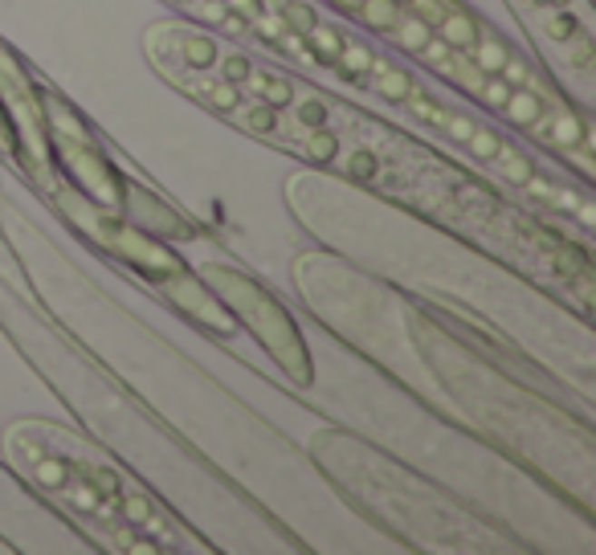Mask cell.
I'll use <instances>...</instances> for the list:
<instances>
[{"mask_svg":"<svg viewBox=\"0 0 596 555\" xmlns=\"http://www.w3.org/2000/svg\"><path fill=\"white\" fill-rule=\"evenodd\" d=\"M139 49L163 86L209 119L380 209L457 237L552 307L580 323L592 318V237L527 209L437 139L176 13L147 24Z\"/></svg>","mask_w":596,"mask_h":555,"instance_id":"obj_1","label":"cell"},{"mask_svg":"<svg viewBox=\"0 0 596 555\" xmlns=\"http://www.w3.org/2000/svg\"><path fill=\"white\" fill-rule=\"evenodd\" d=\"M307 310L351 351L396 380L441 421L503 449L511 462L588 514L572 473L592 478V413L568 408V388L474 302L408 290L343 253L307 249L290 266Z\"/></svg>","mask_w":596,"mask_h":555,"instance_id":"obj_2","label":"cell"},{"mask_svg":"<svg viewBox=\"0 0 596 555\" xmlns=\"http://www.w3.org/2000/svg\"><path fill=\"white\" fill-rule=\"evenodd\" d=\"M160 5L286 70H298L302 78L335 94L392 114L486 171L527 209L592 237L596 196L588 180L572 176L568 168L425 78L388 45L331 13L323 0H160Z\"/></svg>","mask_w":596,"mask_h":555,"instance_id":"obj_3","label":"cell"},{"mask_svg":"<svg viewBox=\"0 0 596 555\" xmlns=\"http://www.w3.org/2000/svg\"><path fill=\"white\" fill-rule=\"evenodd\" d=\"M413 70L445 86L478 114L543 151L572 176L596 180L592 111L547 65L470 0H323Z\"/></svg>","mask_w":596,"mask_h":555,"instance_id":"obj_4","label":"cell"},{"mask_svg":"<svg viewBox=\"0 0 596 555\" xmlns=\"http://www.w3.org/2000/svg\"><path fill=\"white\" fill-rule=\"evenodd\" d=\"M0 163L45 200L70 233L94 217H119L180 249L212 241L209 225L135 168L8 37H0Z\"/></svg>","mask_w":596,"mask_h":555,"instance_id":"obj_5","label":"cell"},{"mask_svg":"<svg viewBox=\"0 0 596 555\" xmlns=\"http://www.w3.org/2000/svg\"><path fill=\"white\" fill-rule=\"evenodd\" d=\"M5 465L33 502L82 535L94 551L114 555H212L217 543L171 506L111 445L45 416H16L5 424Z\"/></svg>","mask_w":596,"mask_h":555,"instance_id":"obj_6","label":"cell"},{"mask_svg":"<svg viewBox=\"0 0 596 555\" xmlns=\"http://www.w3.org/2000/svg\"><path fill=\"white\" fill-rule=\"evenodd\" d=\"M307 457L331 482L351 511H359L372 527L392 535L413 551L437 555H494V551H527V543L511 539V531L490 522L441 482L425 478L421 470L396 462L351 429H318L307 441Z\"/></svg>","mask_w":596,"mask_h":555,"instance_id":"obj_7","label":"cell"},{"mask_svg":"<svg viewBox=\"0 0 596 555\" xmlns=\"http://www.w3.org/2000/svg\"><path fill=\"white\" fill-rule=\"evenodd\" d=\"M519 37L576 102H596V5L592 0H503Z\"/></svg>","mask_w":596,"mask_h":555,"instance_id":"obj_8","label":"cell"}]
</instances>
